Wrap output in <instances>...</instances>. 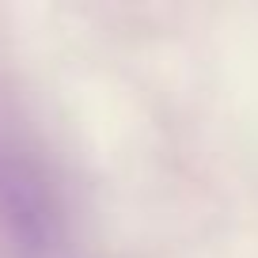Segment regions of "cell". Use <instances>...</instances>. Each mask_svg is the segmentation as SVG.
<instances>
[{
  "mask_svg": "<svg viewBox=\"0 0 258 258\" xmlns=\"http://www.w3.org/2000/svg\"><path fill=\"white\" fill-rule=\"evenodd\" d=\"M0 243L16 258L69 247V202L53 163L23 129L0 121Z\"/></svg>",
  "mask_w": 258,
  "mask_h": 258,
  "instance_id": "obj_1",
  "label": "cell"
}]
</instances>
